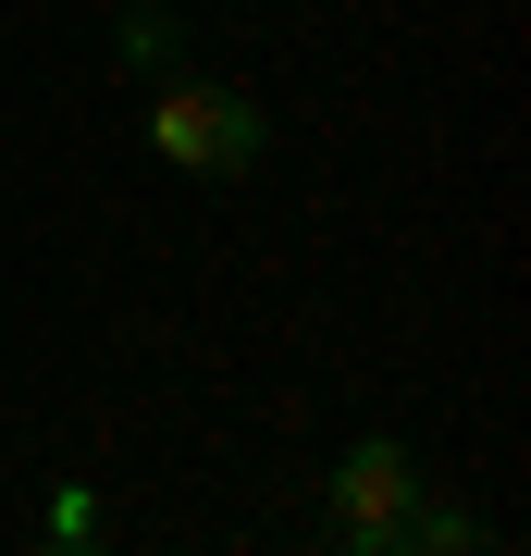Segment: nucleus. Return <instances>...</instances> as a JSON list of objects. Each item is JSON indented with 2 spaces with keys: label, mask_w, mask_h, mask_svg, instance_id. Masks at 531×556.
Here are the masks:
<instances>
[{
  "label": "nucleus",
  "mask_w": 531,
  "mask_h": 556,
  "mask_svg": "<svg viewBox=\"0 0 531 556\" xmlns=\"http://www.w3.org/2000/svg\"><path fill=\"white\" fill-rule=\"evenodd\" d=\"M149 149L174 161V174H248L260 161V112L236 87H161L149 100Z\"/></svg>",
  "instance_id": "1"
},
{
  "label": "nucleus",
  "mask_w": 531,
  "mask_h": 556,
  "mask_svg": "<svg viewBox=\"0 0 531 556\" xmlns=\"http://www.w3.org/2000/svg\"><path fill=\"white\" fill-rule=\"evenodd\" d=\"M408 507H420V470H408V445H346V470H334V532L371 556V544H395L408 532Z\"/></svg>",
  "instance_id": "2"
},
{
  "label": "nucleus",
  "mask_w": 531,
  "mask_h": 556,
  "mask_svg": "<svg viewBox=\"0 0 531 556\" xmlns=\"http://www.w3.org/2000/svg\"><path fill=\"white\" fill-rule=\"evenodd\" d=\"M124 50H137V62H174V13H124Z\"/></svg>",
  "instance_id": "3"
}]
</instances>
